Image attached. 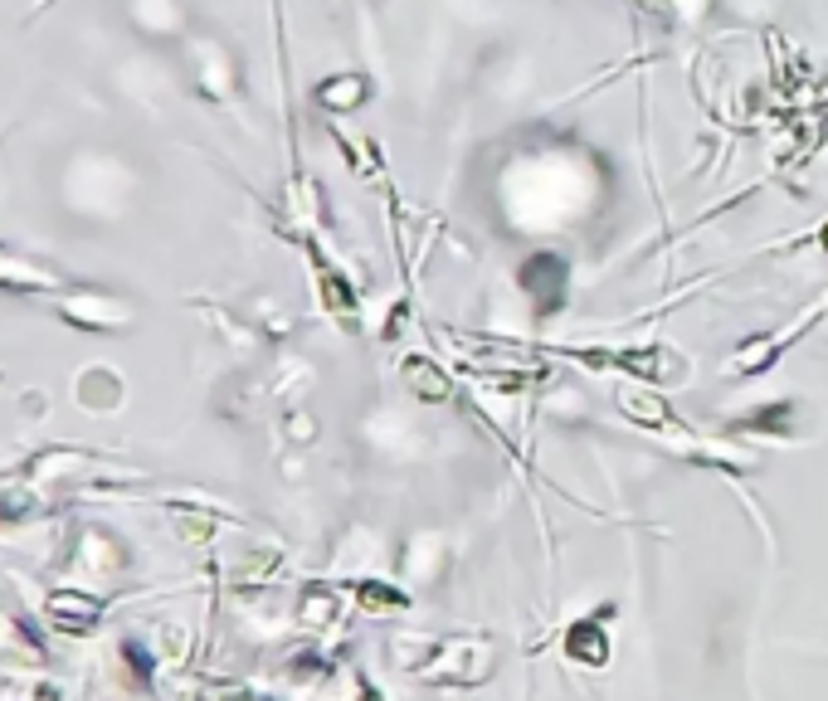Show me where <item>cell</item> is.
Instances as JSON below:
<instances>
[{
    "mask_svg": "<svg viewBox=\"0 0 828 701\" xmlns=\"http://www.w3.org/2000/svg\"><path fill=\"white\" fill-rule=\"evenodd\" d=\"M619 409L643 429H673V409L653 390H619Z\"/></svg>",
    "mask_w": 828,
    "mask_h": 701,
    "instance_id": "cell-5",
    "label": "cell"
},
{
    "mask_svg": "<svg viewBox=\"0 0 828 701\" xmlns=\"http://www.w3.org/2000/svg\"><path fill=\"white\" fill-rule=\"evenodd\" d=\"M322 293H327V302H332V312H341V317H351V312H356V297H351V288L341 283L337 273H327V278H322Z\"/></svg>",
    "mask_w": 828,
    "mask_h": 701,
    "instance_id": "cell-9",
    "label": "cell"
},
{
    "mask_svg": "<svg viewBox=\"0 0 828 701\" xmlns=\"http://www.w3.org/2000/svg\"><path fill=\"white\" fill-rule=\"evenodd\" d=\"M361 701H385V697H380L376 687H361Z\"/></svg>",
    "mask_w": 828,
    "mask_h": 701,
    "instance_id": "cell-10",
    "label": "cell"
},
{
    "mask_svg": "<svg viewBox=\"0 0 828 701\" xmlns=\"http://www.w3.org/2000/svg\"><path fill=\"white\" fill-rule=\"evenodd\" d=\"M356 604H361V609H371V614H395V609H405V594L395 590V585L366 580V585L356 590Z\"/></svg>",
    "mask_w": 828,
    "mask_h": 701,
    "instance_id": "cell-6",
    "label": "cell"
},
{
    "mask_svg": "<svg viewBox=\"0 0 828 701\" xmlns=\"http://www.w3.org/2000/svg\"><path fill=\"white\" fill-rule=\"evenodd\" d=\"M429 663H434V667H424L429 682H458V687H468V682H483L492 672V643L488 638H449Z\"/></svg>",
    "mask_w": 828,
    "mask_h": 701,
    "instance_id": "cell-1",
    "label": "cell"
},
{
    "mask_svg": "<svg viewBox=\"0 0 828 701\" xmlns=\"http://www.w3.org/2000/svg\"><path fill=\"white\" fill-rule=\"evenodd\" d=\"M565 658L570 663H585V667H604L609 663V638L595 619H580V624L565 628Z\"/></svg>",
    "mask_w": 828,
    "mask_h": 701,
    "instance_id": "cell-4",
    "label": "cell"
},
{
    "mask_svg": "<svg viewBox=\"0 0 828 701\" xmlns=\"http://www.w3.org/2000/svg\"><path fill=\"white\" fill-rule=\"evenodd\" d=\"M790 419H794V409H790V405H770V409H760V414H751V419H741V429H765V434H785V429H790Z\"/></svg>",
    "mask_w": 828,
    "mask_h": 701,
    "instance_id": "cell-8",
    "label": "cell"
},
{
    "mask_svg": "<svg viewBox=\"0 0 828 701\" xmlns=\"http://www.w3.org/2000/svg\"><path fill=\"white\" fill-rule=\"evenodd\" d=\"M522 288L536 297V307L541 312H551V307H561V293H565V263L551 259V254H536V259L522 268Z\"/></svg>",
    "mask_w": 828,
    "mask_h": 701,
    "instance_id": "cell-2",
    "label": "cell"
},
{
    "mask_svg": "<svg viewBox=\"0 0 828 701\" xmlns=\"http://www.w3.org/2000/svg\"><path fill=\"white\" fill-rule=\"evenodd\" d=\"M332 614H337V594L307 590V599H302V624H332Z\"/></svg>",
    "mask_w": 828,
    "mask_h": 701,
    "instance_id": "cell-7",
    "label": "cell"
},
{
    "mask_svg": "<svg viewBox=\"0 0 828 701\" xmlns=\"http://www.w3.org/2000/svg\"><path fill=\"white\" fill-rule=\"evenodd\" d=\"M824 249H828V229H824Z\"/></svg>",
    "mask_w": 828,
    "mask_h": 701,
    "instance_id": "cell-11",
    "label": "cell"
},
{
    "mask_svg": "<svg viewBox=\"0 0 828 701\" xmlns=\"http://www.w3.org/2000/svg\"><path fill=\"white\" fill-rule=\"evenodd\" d=\"M400 380H405V390H410L414 400H424V405H444V400L453 395L449 375L434 366L429 356H410V361L400 366Z\"/></svg>",
    "mask_w": 828,
    "mask_h": 701,
    "instance_id": "cell-3",
    "label": "cell"
}]
</instances>
